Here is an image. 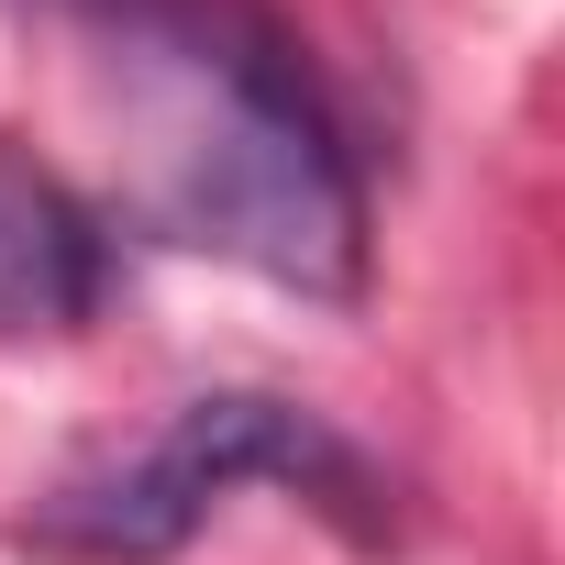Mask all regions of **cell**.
<instances>
[{"instance_id":"cell-1","label":"cell","mask_w":565,"mask_h":565,"mask_svg":"<svg viewBox=\"0 0 565 565\" xmlns=\"http://www.w3.org/2000/svg\"><path fill=\"white\" fill-rule=\"evenodd\" d=\"M67 23L122 78L145 156L134 200L167 244L233 255L311 300H355L366 200L277 23H255L244 0H67Z\"/></svg>"},{"instance_id":"cell-2","label":"cell","mask_w":565,"mask_h":565,"mask_svg":"<svg viewBox=\"0 0 565 565\" xmlns=\"http://www.w3.org/2000/svg\"><path fill=\"white\" fill-rule=\"evenodd\" d=\"M233 488H300L311 510H333L355 543H377V466L300 399L277 388H211V399H178L145 444L100 455V466H67L23 521L12 543L45 554V565H167Z\"/></svg>"},{"instance_id":"cell-3","label":"cell","mask_w":565,"mask_h":565,"mask_svg":"<svg viewBox=\"0 0 565 565\" xmlns=\"http://www.w3.org/2000/svg\"><path fill=\"white\" fill-rule=\"evenodd\" d=\"M100 222L45 178V167H12L0 156V333H67L100 311Z\"/></svg>"}]
</instances>
